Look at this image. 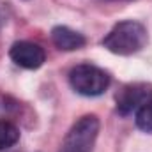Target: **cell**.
Returning <instances> with one entry per match:
<instances>
[{
	"instance_id": "9",
	"label": "cell",
	"mask_w": 152,
	"mask_h": 152,
	"mask_svg": "<svg viewBox=\"0 0 152 152\" xmlns=\"http://www.w3.org/2000/svg\"><path fill=\"white\" fill-rule=\"evenodd\" d=\"M4 21H5V14H4V11L0 9V25H2Z\"/></svg>"
},
{
	"instance_id": "2",
	"label": "cell",
	"mask_w": 152,
	"mask_h": 152,
	"mask_svg": "<svg viewBox=\"0 0 152 152\" xmlns=\"http://www.w3.org/2000/svg\"><path fill=\"white\" fill-rule=\"evenodd\" d=\"M112 83V76L99 66L83 62L69 71V85L76 94L83 97H99L103 96Z\"/></svg>"
},
{
	"instance_id": "1",
	"label": "cell",
	"mask_w": 152,
	"mask_h": 152,
	"mask_svg": "<svg viewBox=\"0 0 152 152\" xmlns=\"http://www.w3.org/2000/svg\"><path fill=\"white\" fill-rule=\"evenodd\" d=\"M147 41H149V32L143 23L136 20H124L115 23L113 28L103 37L101 46L113 55L129 57L142 51Z\"/></svg>"
},
{
	"instance_id": "4",
	"label": "cell",
	"mask_w": 152,
	"mask_h": 152,
	"mask_svg": "<svg viewBox=\"0 0 152 152\" xmlns=\"http://www.w3.org/2000/svg\"><path fill=\"white\" fill-rule=\"evenodd\" d=\"M152 96V85L147 81L126 83L115 94V108L120 117H129L136 113L138 108Z\"/></svg>"
},
{
	"instance_id": "5",
	"label": "cell",
	"mask_w": 152,
	"mask_h": 152,
	"mask_svg": "<svg viewBox=\"0 0 152 152\" xmlns=\"http://www.w3.org/2000/svg\"><path fill=\"white\" fill-rule=\"evenodd\" d=\"M9 58L18 67L34 71V69H39L46 62V51L37 42H32V41H16L9 48Z\"/></svg>"
},
{
	"instance_id": "7",
	"label": "cell",
	"mask_w": 152,
	"mask_h": 152,
	"mask_svg": "<svg viewBox=\"0 0 152 152\" xmlns=\"http://www.w3.org/2000/svg\"><path fill=\"white\" fill-rule=\"evenodd\" d=\"M20 127L12 120H0V152L14 147L20 142Z\"/></svg>"
},
{
	"instance_id": "10",
	"label": "cell",
	"mask_w": 152,
	"mask_h": 152,
	"mask_svg": "<svg viewBox=\"0 0 152 152\" xmlns=\"http://www.w3.org/2000/svg\"><path fill=\"white\" fill-rule=\"evenodd\" d=\"M104 2H133V0H104Z\"/></svg>"
},
{
	"instance_id": "3",
	"label": "cell",
	"mask_w": 152,
	"mask_h": 152,
	"mask_svg": "<svg viewBox=\"0 0 152 152\" xmlns=\"http://www.w3.org/2000/svg\"><path fill=\"white\" fill-rule=\"evenodd\" d=\"M99 117L94 113L81 115L66 133L58 152H92L99 136Z\"/></svg>"
},
{
	"instance_id": "8",
	"label": "cell",
	"mask_w": 152,
	"mask_h": 152,
	"mask_svg": "<svg viewBox=\"0 0 152 152\" xmlns=\"http://www.w3.org/2000/svg\"><path fill=\"white\" fill-rule=\"evenodd\" d=\"M134 122H136V127L140 131H143L147 134H152V96L134 113Z\"/></svg>"
},
{
	"instance_id": "6",
	"label": "cell",
	"mask_w": 152,
	"mask_h": 152,
	"mask_svg": "<svg viewBox=\"0 0 152 152\" xmlns=\"http://www.w3.org/2000/svg\"><path fill=\"white\" fill-rule=\"evenodd\" d=\"M50 37H51L53 46L58 48L60 51H76L87 44V37L81 32H78L71 27H66V25L53 27L50 32Z\"/></svg>"
}]
</instances>
